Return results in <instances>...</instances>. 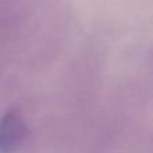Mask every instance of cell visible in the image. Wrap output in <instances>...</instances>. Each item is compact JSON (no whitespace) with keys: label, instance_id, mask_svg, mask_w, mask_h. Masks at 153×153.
I'll list each match as a JSON object with an SVG mask.
<instances>
[{"label":"cell","instance_id":"obj_1","mask_svg":"<svg viewBox=\"0 0 153 153\" xmlns=\"http://www.w3.org/2000/svg\"><path fill=\"white\" fill-rule=\"evenodd\" d=\"M30 129L16 109L8 110L0 118V153H16L24 145Z\"/></svg>","mask_w":153,"mask_h":153}]
</instances>
